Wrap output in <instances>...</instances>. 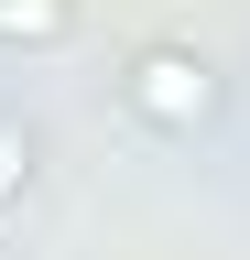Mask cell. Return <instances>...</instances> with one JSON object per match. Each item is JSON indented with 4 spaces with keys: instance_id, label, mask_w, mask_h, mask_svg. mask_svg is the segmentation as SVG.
<instances>
[{
    "instance_id": "1",
    "label": "cell",
    "mask_w": 250,
    "mask_h": 260,
    "mask_svg": "<svg viewBox=\"0 0 250 260\" xmlns=\"http://www.w3.org/2000/svg\"><path fill=\"white\" fill-rule=\"evenodd\" d=\"M120 98H131V119H152L163 141H196L229 87H217V65H207L196 44H142L131 65H120Z\"/></svg>"
},
{
    "instance_id": "2",
    "label": "cell",
    "mask_w": 250,
    "mask_h": 260,
    "mask_svg": "<svg viewBox=\"0 0 250 260\" xmlns=\"http://www.w3.org/2000/svg\"><path fill=\"white\" fill-rule=\"evenodd\" d=\"M76 0H0V44H66Z\"/></svg>"
},
{
    "instance_id": "3",
    "label": "cell",
    "mask_w": 250,
    "mask_h": 260,
    "mask_svg": "<svg viewBox=\"0 0 250 260\" xmlns=\"http://www.w3.org/2000/svg\"><path fill=\"white\" fill-rule=\"evenodd\" d=\"M33 119H0V206H22V184H33Z\"/></svg>"
}]
</instances>
